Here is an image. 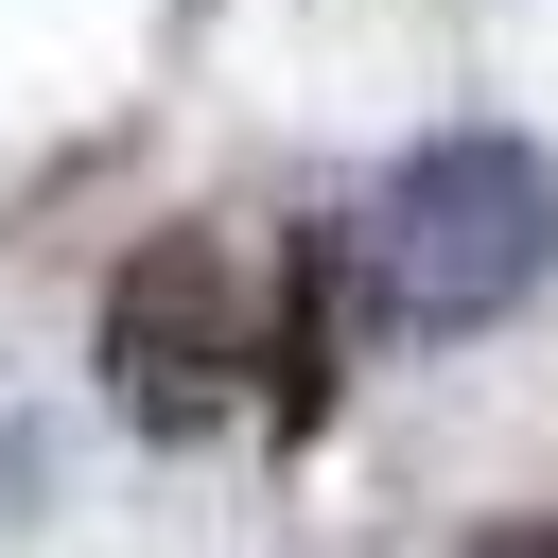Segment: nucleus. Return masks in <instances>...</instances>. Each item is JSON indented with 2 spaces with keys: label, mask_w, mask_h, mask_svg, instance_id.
<instances>
[{
  "label": "nucleus",
  "mask_w": 558,
  "mask_h": 558,
  "mask_svg": "<svg viewBox=\"0 0 558 558\" xmlns=\"http://www.w3.org/2000/svg\"><path fill=\"white\" fill-rule=\"evenodd\" d=\"M349 262H366V296H384L401 331H488V314H523V296L558 279V174H541L506 122H453V140H418V157L366 192Z\"/></svg>",
  "instance_id": "nucleus-1"
},
{
  "label": "nucleus",
  "mask_w": 558,
  "mask_h": 558,
  "mask_svg": "<svg viewBox=\"0 0 558 558\" xmlns=\"http://www.w3.org/2000/svg\"><path fill=\"white\" fill-rule=\"evenodd\" d=\"M262 366V314H244V262L227 227H140L122 279H105V401L140 436H209Z\"/></svg>",
  "instance_id": "nucleus-2"
},
{
  "label": "nucleus",
  "mask_w": 558,
  "mask_h": 558,
  "mask_svg": "<svg viewBox=\"0 0 558 558\" xmlns=\"http://www.w3.org/2000/svg\"><path fill=\"white\" fill-rule=\"evenodd\" d=\"M349 227H296L279 244V314H262V418L279 436H314L331 401H349Z\"/></svg>",
  "instance_id": "nucleus-3"
},
{
  "label": "nucleus",
  "mask_w": 558,
  "mask_h": 558,
  "mask_svg": "<svg viewBox=\"0 0 558 558\" xmlns=\"http://www.w3.org/2000/svg\"><path fill=\"white\" fill-rule=\"evenodd\" d=\"M471 558H558V523H488V541H471Z\"/></svg>",
  "instance_id": "nucleus-4"
}]
</instances>
